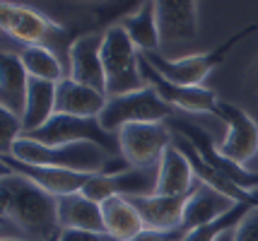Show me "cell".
<instances>
[{"label": "cell", "mask_w": 258, "mask_h": 241, "mask_svg": "<svg viewBox=\"0 0 258 241\" xmlns=\"http://www.w3.org/2000/svg\"><path fill=\"white\" fill-rule=\"evenodd\" d=\"M0 210L3 222L15 224L22 236H39L46 241L60 231L58 198L5 167L0 179Z\"/></svg>", "instance_id": "1"}, {"label": "cell", "mask_w": 258, "mask_h": 241, "mask_svg": "<svg viewBox=\"0 0 258 241\" xmlns=\"http://www.w3.org/2000/svg\"><path fill=\"white\" fill-rule=\"evenodd\" d=\"M10 154L15 159L41 164V167H58L70 172L85 174H104L111 164V154L94 142H75V145H60V147H46L27 138H20L12 145Z\"/></svg>", "instance_id": "2"}, {"label": "cell", "mask_w": 258, "mask_h": 241, "mask_svg": "<svg viewBox=\"0 0 258 241\" xmlns=\"http://www.w3.org/2000/svg\"><path fill=\"white\" fill-rule=\"evenodd\" d=\"M101 63L106 72V97L109 99L147 87L143 72H140V51L135 48V44L121 24L104 29Z\"/></svg>", "instance_id": "3"}, {"label": "cell", "mask_w": 258, "mask_h": 241, "mask_svg": "<svg viewBox=\"0 0 258 241\" xmlns=\"http://www.w3.org/2000/svg\"><path fill=\"white\" fill-rule=\"evenodd\" d=\"M256 29H258L256 24H248L241 32H236L232 39L222 41L217 48L203 51V53H188V56H179V58H167L164 53H143V56H145L147 63L157 70L159 75H164L169 82L181 85V87H205V85H203L205 77L225 60V56L244 36L253 34Z\"/></svg>", "instance_id": "4"}, {"label": "cell", "mask_w": 258, "mask_h": 241, "mask_svg": "<svg viewBox=\"0 0 258 241\" xmlns=\"http://www.w3.org/2000/svg\"><path fill=\"white\" fill-rule=\"evenodd\" d=\"M22 138L46 145V147H60V145H75V142H94L101 149H106L113 157L118 149V133L104 130L99 118H80V116L56 114L44 128L27 133Z\"/></svg>", "instance_id": "5"}, {"label": "cell", "mask_w": 258, "mask_h": 241, "mask_svg": "<svg viewBox=\"0 0 258 241\" xmlns=\"http://www.w3.org/2000/svg\"><path fill=\"white\" fill-rule=\"evenodd\" d=\"M171 116V106L147 85L138 92L111 97L101 111L99 123L109 133H118L121 128L133 123H164Z\"/></svg>", "instance_id": "6"}, {"label": "cell", "mask_w": 258, "mask_h": 241, "mask_svg": "<svg viewBox=\"0 0 258 241\" xmlns=\"http://www.w3.org/2000/svg\"><path fill=\"white\" fill-rule=\"evenodd\" d=\"M0 27L5 34L22 41L24 46H46L56 51L58 44H68L66 27H60L51 17H46L44 12L24 8V5H15L8 0L0 5Z\"/></svg>", "instance_id": "7"}, {"label": "cell", "mask_w": 258, "mask_h": 241, "mask_svg": "<svg viewBox=\"0 0 258 241\" xmlns=\"http://www.w3.org/2000/svg\"><path fill=\"white\" fill-rule=\"evenodd\" d=\"M164 123L171 128L174 135H181V138L188 140L193 145V149L201 154V159L205 162L208 167H213L215 172L225 174L227 179H232V181H234L239 188H244V191H256L258 188V172L246 169V167H241V164L222 157L217 145L213 142V135H210L205 128H201L198 123H191V121H186V118H176V116H171Z\"/></svg>", "instance_id": "8"}, {"label": "cell", "mask_w": 258, "mask_h": 241, "mask_svg": "<svg viewBox=\"0 0 258 241\" xmlns=\"http://www.w3.org/2000/svg\"><path fill=\"white\" fill-rule=\"evenodd\" d=\"M215 116L227 126V135L217 145L220 154L248 169V164L258 159V123L241 106L222 99L217 102Z\"/></svg>", "instance_id": "9"}, {"label": "cell", "mask_w": 258, "mask_h": 241, "mask_svg": "<svg viewBox=\"0 0 258 241\" xmlns=\"http://www.w3.org/2000/svg\"><path fill=\"white\" fill-rule=\"evenodd\" d=\"M171 145L174 133L167 123H133L118 130V149L131 167H157Z\"/></svg>", "instance_id": "10"}, {"label": "cell", "mask_w": 258, "mask_h": 241, "mask_svg": "<svg viewBox=\"0 0 258 241\" xmlns=\"http://www.w3.org/2000/svg\"><path fill=\"white\" fill-rule=\"evenodd\" d=\"M157 167H128L118 174H94L82 193L94 203H104L106 198H147L157 191Z\"/></svg>", "instance_id": "11"}, {"label": "cell", "mask_w": 258, "mask_h": 241, "mask_svg": "<svg viewBox=\"0 0 258 241\" xmlns=\"http://www.w3.org/2000/svg\"><path fill=\"white\" fill-rule=\"evenodd\" d=\"M157 24L162 51L176 53L198 39V3L196 0H157Z\"/></svg>", "instance_id": "12"}, {"label": "cell", "mask_w": 258, "mask_h": 241, "mask_svg": "<svg viewBox=\"0 0 258 241\" xmlns=\"http://www.w3.org/2000/svg\"><path fill=\"white\" fill-rule=\"evenodd\" d=\"M140 72L143 80L155 90V92L171 106V109H181L188 114H213L217 111V94L208 87H181L169 82L164 75H159L157 70L147 63V58L140 53Z\"/></svg>", "instance_id": "13"}, {"label": "cell", "mask_w": 258, "mask_h": 241, "mask_svg": "<svg viewBox=\"0 0 258 241\" xmlns=\"http://www.w3.org/2000/svg\"><path fill=\"white\" fill-rule=\"evenodd\" d=\"M0 159H3V167H5V169H10V172L29 179L32 184H36L39 188H44L46 193H51L53 198L82 193L85 186L90 184V179L94 176V174L70 172V169H58V167L29 164V162L15 159L12 154H0Z\"/></svg>", "instance_id": "14"}, {"label": "cell", "mask_w": 258, "mask_h": 241, "mask_svg": "<svg viewBox=\"0 0 258 241\" xmlns=\"http://www.w3.org/2000/svg\"><path fill=\"white\" fill-rule=\"evenodd\" d=\"M101 46H104V32H90L73 39L68 46V77L106 94Z\"/></svg>", "instance_id": "15"}, {"label": "cell", "mask_w": 258, "mask_h": 241, "mask_svg": "<svg viewBox=\"0 0 258 241\" xmlns=\"http://www.w3.org/2000/svg\"><path fill=\"white\" fill-rule=\"evenodd\" d=\"M239 205L236 200L227 198V195L213 191L210 186L205 184H196L193 193L188 195V203H186V210H183V231L198 229L203 224H210L215 219L225 217L227 212H232L234 207Z\"/></svg>", "instance_id": "16"}, {"label": "cell", "mask_w": 258, "mask_h": 241, "mask_svg": "<svg viewBox=\"0 0 258 241\" xmlns=\"http://www.w3.org/2000/svg\"><path fill=\"white\" fill-rule=\"evenodd\" d=\"M109 97L99 90H92L87 85L63 77L56 90V114L80 116V118H99L106 109Z\"/></svg>", "instance_id": "17"}, {"label": "cell", "mask_w": 258, "mask_h": 241, "mask_svg": "<svg viewBox=\"0 0 258 241\" xmlns=\"http://www.w3.org/2000/svg\"><path fill=\"white\" fill-rule=\"evenodd\" d=\"M150 229H183V210L188 195H147L128 198Z\"/></svg>", "instance_id": "18"}, {"label": "cell", "mask_w": 258, "mask_h": 241, "mask_svg": "<svg viewBox=\"0 0 258 241\" xmlns=\"http://www.w3.org/2000/svg\"><path fill=\"white\" fill-rule=\"evenodd\" d=\"M27 92H29V72L24 70L20 53L3 51L0 56V106L22 116Z\"/></svg>", "instance_id": "19"}, {"label": "cell", "mask_w": 258, "mask_h": 241, "mask_svg": "<svg viewBox=\"0 0 258 241\" xmlns=\"http://www.w3.org/2000/svg\"><path fill=\"white\" fill-rule=\"evenodd\" d=\"M196 181L198 179H196L186 154L176 145H171L164 152V157L159 159L155 195H191L196 188Z\"/></svg>", "instance_id": "20"}, {"label": "cell", "mask_w": 258, "mask_h": 241, "mask_svg": "<svg viewBox=\"0 0 258 241\" xmlns=\"http://www.w3.org/2000/svg\"><path fill=\"white\" fill-rule=\"evenodd\" d=\"M58 227L60 229L106 231L101 203L90 200L85 193H73L58 198Z\"/></svg>", "instance_id": "21"}, {"label": "cell", "mask_w": 258, "mask_h": 241, "mask_svg": "<svg viewBox=\"0 0 258 241\" xmlns=\"http://www.w3.org/2000/svg\"><path fill=\"white\" fill-rule=\"evenodd\" d=\"M56 82L34 80L29 77V92H27V104L22 114L24 135L44 128L53 116H56Z\"/></svg>", "instance_id": "22"}, {"label": "cell", "mask_w": 258, "mask_h": 241, "mask_svg": "<svg viewBox=\"0 0 258 241\" xmlns=\"http://www.w3.org/2000/svg\"><path fill=\"white\" fill-rule=\"evenodd\" d=\"M121 27L140 53H162V39H159L157 24V3H140V8L128 15Z\"/></svg>", "instance_id": "23"}, {"label": "cell", "mask_w": 258, "mask_h": 241, "mask_svg": "<svg viewBox=\"0 0 258 241\" xmlns=\"http://www.w3.org/2000/svg\"><path fill=\"white\" fill-rule=\"evenodd\" d=\"M101 212H104L106 231L118 241H133L145 229V222L140 217V212L135 210V205L128 198H121V195L106 198L101 203Z\"/></svg>", "instance_id": "24"}, {"label": "cell", "mask_w": 258, "mask_h": 241, "mask_svg": "<svg viewBox=\"0 0 258 241\" xmlns=\"http://www.w3.org/2000/svg\"><path fill=\"white\" fill-rule=\"evenodd\" d=\"M20 58L24 63V70L29 72V77L34 80H46V82H60L66 77L63 63L58 58L56 51L46 46H24L20 51Z\"/></svg>", "instance_id": "25"}, {"label": "cell", "mask_w": 258, "mask_h": 241, "mask_svg": "<svg viewBox=\"0 0 258 241\" xmlns=\"http://www.w3.org/2000/svg\"><path fill=\"white\" fill-rule=\"evenodd\" d=\"M253 207L258 205H248V203H239V205L232 210V212H227L225 217L215 219V222H210V224H203V227H198V229H191L186 231V236H183V241H217L225 231L229 229H236L239 227V222L246 217L248 212L253 210Z\"/></svg>", "instance_id": "26"}, {"label": "cell", "mask_w": 258, "mask_h": 241, "mask_svg": "<svg viewBox=\"0 0 258 241\" xmlns=\"http://www.w3.org/2000/svg\"><path fill=\"white\" fill-rule=\"evenodd\" d=\"M24 135L22 116L0 106V154H10L12 145Z\"/></svg>", "instance_id": "27"}, {"label": "cell", "mask_w": 258, "mask_h": 241, "mask_svg": "<svg viewBox=\"0 0 258 241\" xmlns=\"http://www.w3.org/2000/svg\"><path fill=\"white\" fill-rule=\"evenodd\" d=\"M234 241H258V207H253L234 229Z\"/></svg>", "instance_id": "28"}, {"label": "cell", "mask_w": 258, "mask_h": 241, "mask_svg": "<svg viewBox=\"0 0 258 241\" xmlns=\"http://www.w3.org/2000/svg\"><path fill=\"white\" fill-rule=\"evenodd\" d=\"M60 241H118L109 231H85V229H60Z\"/></svg>", "instance_id": "29"}, {"label": "cell", "mask_w": 258, "mask_h": 241, "mask_svg": "<svg viewBox=\"0 0 258 241\" xmlns=\"http://www.w3.org/2000/svg\"><path fill=\"white\" fill-rule=\"evenodd\" d=\"M183 236H186L183 229H150L145 227L133 241H183Z\"/></svg>", "instance_id": "30"}, {"label": "cell", "mask_w": 258, "mask_h": 241, "mask_svg": "<svg viewBox=\"0 0 258 241\" xmlns=\"http://www.w3.org/2000/svg\"><path fill=\"white\" fill-rule=\"evenodd\" d=\"M248 82H251L253 92L258 94V58L253 60V65H251V70H248Z\"/></svg>", "instance_id": "31"}, {"label": "cell", "mask_w": 258, "mask_h": 241, "mask_svg": "<svg viewBox=\"0 0 258 241\" xmlns=\"http://www.w3.org/2000/svg\"><path fill=\"white\" fill-rule=\"evenodd\" d=\"M217 241H234V229L225 231V234H222V236H220V239H217Z\"/></svg>", "instance_id": "32"}, {"label": "cell", "mask_w": 258, "mask_h": 241, "mask_svg": "<svg viewBox=\"0 0 258 241\" xmlns=\"http://www.w3.org/2000/svg\"><path fill=\"white\" fill-rule=\"evenodd\" d=\"M3 241H29V239H20V236H3Z\"/></svg>", "instance_id": "33"}, {"label": "cell", "mask_w": 258, "mask_h": 241, "mask_svg": "<svg viewBox=\"0 0 258 241\" xmlns=\"http://www.w3.org/2000/svg\"><path fill=\"white\" fill-rule=\"evenodd\" d=\"M58 234H60V231H58ZM58 234H53L51 239H46V241H60V236H58Z\"/></svg>", "instance_id": "34"}, {"label": "cell", "mask_w": 258, "mask_h": 241, "mask_svg": "<svg viewBox=\"0 0 258 241\" xmlns=\"http://www.w3.org/2000/svg\"><path fill=\"white\" fill-rule=\"evenodd\" d=\"M253 164H256V169H253V172H258V159H256V162H253Z\"/></svg>", "instance_id": "35"}]
</instances>
